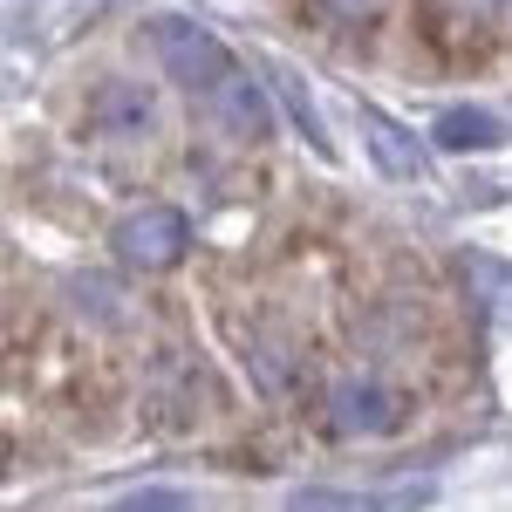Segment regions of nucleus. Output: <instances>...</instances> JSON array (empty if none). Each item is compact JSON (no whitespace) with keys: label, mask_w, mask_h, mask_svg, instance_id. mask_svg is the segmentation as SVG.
I'll return each mask as SVG.
<instances>
[{"label":"nucleus","mask_w":512,"mask_h":512,"mask_svg":"<svg viewBox=\"0 0 512 512\" xmlns=\"http://www.w3.org/2000/svg\"><path fill=\"white\" fill-rule=\"evenodd\" d=\"M151 41H158V62L171 82H185L192 96H212L219 82L233 76V48L212 35V28H198V21H185V14H164L158 28H151Z\"/></svg>","instance_id":"obj_1"},{"label":"nucleus","mask_w":512,"mask_h":512,"mask_svg":"<svg viewBox=\"0 0 512 512\" xmlns=\"http://www.w3.org/2000/svg\"><path fill=\"white\" fill-rule=\"evenodd\" d=\"M185 239H192V226L178 205H137L130 219H117V260L137 274H164V267H178Z\"/></svg>","instance_id":"obj_2"},{"label":"nucleus","mask_w":512,"mask_h":512,"mask_svg":"<svg viewBox=\"0 0 512 512\" xmlns=\"http://www.w3.org/2000/svg\"><path fill=\"white\" fill-rule=\"evenodd\" d=\"M328 424L342 437H390L403 424V396L376 376H349V383L328 390Z\"/></svg>","instance_id":"obj_3"},{"label":"nucleus","mask_w":512,"mask_h":512,"mask_svg":"<svg viewBox=\"0 0 512 512\" xmlns=\"http://www.w3.org/2000/svg\"><path fill=\"white\" fill-rule=\"evenodd\" d=\"M437 499L431 478H396V485H376V492H328V485H308L294 492L287 512H424Z\"/></svg>","instance_id":"obj_4"},{"label":"nucleus","mask_w":512,"mask_h":512,"mask_svg":"<svg viewBox=\"0 0 512 512\" xmlns=\"http://www.w3.org/2000/svg\"><path fill=\"white\" fill-rule=\"evenodd\" d=\"M205 110H212V123L226 130V137H267L274 130V110H267V96H260V82L246 76V69H233V76L219 82L212 96H205Z\"/></svg>","instance_id":"obj_5"},{"label":"nucleus","mask_w":512,"mask_h":512,"mask_svg":"<svg viewBox=\"0 0 512 512\" xmlns=\"http://www.w3.org/2000/svg\"><path fill=\"white\" fill-rule=\"evenodd\" d=\"M362 137H369V151H376V164H383L390 185H424V178H431V158L417 151V137L396 130L383 110H362Z\"/></svg>","instance_id":"obj_6"},{"label":"nucleus","mask_w":512,"mask_h":512,"mask_svg":"<svg viewBox=\"0 0 512 512\" xmlns=\"http://www.w3.org/2000/svg\"><path fill=\"white\" fill-rule=\"evenodd\" d=\"M431 137H437V151H492L506 130H499V117H485V110H444Z\"/></svg>","instance_id":"obj_7"},{"label":"nucleus","mask_w":512,"mask_h":512,"mask_svg":"<svg viewBox=\"0 0 512 512\" xmlns=\"http://www.w3.org/2000/svg\"><path fill=\"white\" fill-rule=\"evenodd\" d=\"M96 117H103V130H117V137H144V123H151V96L130 89V82H103Z\"/></svg>","instance_id":"obj_8"},{"label":"nucleus","mask_w":512,"mask_h":512,"mask_svg":"<svg viewBox=\"0 0 512 512\" xmlns=\"http://www.w3.org/2000/svg\"><path fill=\"white\" fill-rule=\"evenodd\" d=\"M117 512H192V499H185V492H171V485H151V492L123 499Z\"/></svg>","instance_id":"obj_9"},{"label":"nucleus","mask_w":512,"mask_h":512,"mask_svg":"<svg viewBox=\"0 0 512 512\" xmlns=\"http://www.w3.org/2000/svg\"><path fill=\"white\" fill-rule=\"evenodd\" d=\"M376 0H328V14H342V21H355V14H369Z\"/></svg>","instance_id":"obj_10"}]
</instances>
